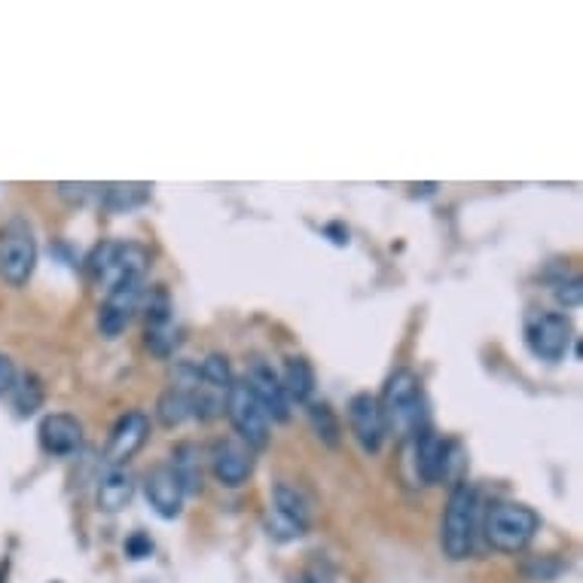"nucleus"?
Masks as SVG:
<instances>
[{
  "instance_id": "nucleus-1",
  "label": "nucleus",
  "mask_w": 583,
  "mask_h": 583,
  "mask_svg": "<svg viewBox=\"0 0 583 583\" xmlns=\"http://www.w3.org/2000/svg\"><path fill=\"white\" fill-rule=\"evenodd\" d=\"M379 409H382V419H385V431L416 438L421 428H428L419 376L409 373V370L391 373V379L385 382V394L379 401Z\"/></svg>"
},
{
  "instance_id": "nucleus-2",
  "label": "nucleus",
  "mask_w": 583,
  "mask_h": 583,
  "mask_svg": "<svg viewBox=\"0 0 583 583\" xmlns=\"http://www.w3.org/2000/svg\"><path fill=\"white\" fill-rule=\"evenodd\" d=\"M477 489L470 486L468 480H458L449 492L446 502V514H443V525H440V544L443 553L461 562L473 553L477 544Z\"/></svg>"
},
{
  "instance_id": "nucleus-3",
  "label": "nucleus",
  "mask_w": 583,
  "mask_h": 583,
  "mask_svg": "<svg viewBox=\"0 0 583 583\" xmlns=\"http://www.w3.org/2000/svg\"><path fill=\"white\" fill-rule=\"evenodd\" d=\"M541 529V517L532 507L517 502L492 504L486 514V541L498 553H522L535 541Z\"/></svg>"
},
{
  "instance_id": "nucleus-4",
  "label": "nucleus",
  "mask_w": 583,
  "mask_h": 583,
  "mask_svg": "<svg viewBox=\"0 0 583 583\" xmlns=\"http://www.w3.org/2000/svg\"><path fill=\"white\" fill-rule=\"evenodd\" d=\"M37 266V239L25 217H13L0 229V278L10 288H25Z\"/></svg>"
},
{
  "instance_id": "nucleus-5",
  "label": "nucleus",
  "mask_w": 583,
  "mask_h": 583,
  "mask_svg": "<svg viewBox=\"0 0 583 583\" xmlns=\"http://www.w3.org/2000/svg\"><path fill=\"white\" fill-rule=\"evenodd\" d=\"M147 263H150V254L141 244L101 242L86 259V269H89V278L96 284H104L111 291L114 284L126 281V278H144Z\"/></svg>"
},
{
  "instance_id": "nucleus-6",
  "label": "nucleus",
  "mask_w": 583,
  "mask_h": 583,
  "mask_svg": "<svg viewBox=\"0 0 583 583\" xmlns=\"http://www.w3.org/2000/svg\"><path fill=\"white\" fill-rule=\"evenodd\" d=\"M224 409H227L229 421L239 431L244 446H251V449H266L269 446V419H266L263 406L257 404V397L251 394L244 379H232Z\"/></svg>"
},
{
  "instance_id": "nucleus-7",
  "label": "nucleus",
  "mask_w": 583,
  "mask_h": 583,
  "mask_svg": "<svg viewBox=\"0 0 583 583\" xmlns=\"http://www.w3.org/2000/svg\"><path fill=\"white\" fill-rule=\"evenodd\" d=\"M141 300H144V278H126V281L114 284L104 296V303H101V312H98L101 333L116 340L131 325Z\"/></svg>"
},
{
  "instance_id": "nucleus-8",
  "label": "nucleus",
  "mask_w": 583,
  "mask_h": 583,
  "mask_svg": "<svg viewBox=\"0 0 583 583\" xmlns=\"http://www.w3.org/2000/svg\"><path fill=\"white\" fill-rule=\"evenodd\" d=\"M574 342V330H571V321L562 312H541L537 318H532L529 325V345L541 360H562L568 355Z\"/></svg>"
},
{
  "instance_id": "nucleus-9",
  "label": "nucleus",
  "mask_w": 583,
  "mask_h": 583,
  "mask_svg": "<svg viewBox=\"0 0 583 583\" xmlns=\"http://www.w3.org/2000/svg\"><path fill=\"white\" fill-rule=\"evenodd\" d=\"M348 424H352V434L360 443L364 453H379L382 443H385V419H382V409H379V397L360 391L348 401Z\"/></svg>"
},
{
  "instance_id": "nucleus-10",
  "label": "nucleus",
  "mask_w": 583,
  "mask_h": 583,
  "mask_svg": "<svg viewBox=\"0 0 583 583\" xmlns=\"http://www.w3.org/2000/svg\"><path fill=\"white\" fill-rule=\"evenodd\" d=\"M244 382H248L251 394L257 397V404L263 406L266 419L288 421V416H291V409H288L291 401H288V394H284V389H281V376L273 370V364H266V360H254V364L248 367Z\"/></svg>"
},
{
  "instance_id": "nucleus-11",
  "label": "nucleus",
  "mask_w": 583,
  "mask_h": 583,
  "mask_svg": "<svg viewBox=\"0 0 583 583\" xmlns=\"http://www.w3.org/2000/svg\"><path fill=\"white\" fill-rule=\"evenodd\" d=\"M144 495L156 517L175 519L183 510V495L187 492H183V483H180V477L172 465H156L153 470H147Z\"/></svg>"
},
{
  "instance_id": "nucleus-12",
  "label": "nucleus",
  "mask_w": 583,
  "mask_h": 583,
  "mask_svg": "<svg viewBox=\"0 0 583 583\" xmlns=\"http://www.w3.org/2000/svg\"><path fill=\"white\" fill-rule=\"evenodd\" d=\"M178 345V327H175V308L163 288H156L147 308V348L153 355L168 357Z\"/></svg>"
},
{
  "instance_id": "nucleus-13",
  "label": "nucleus",
  "mask_w": 583,
  "mask_h": 583,
  "mask_svg": "<svg viewBox=\"0 0 583 583\" xmlns=\"http://www.w3.org/2000/svg\"><path fill=\"white\" fill-rule=\"evenodd\" d=\"M147 438H150V419H147L144 413H138V409H135V413H126V416L114 424V431H111L107 449H104V461H107L111 468H123L131 455L144 446Z\"/></svg>"
},
{
  "instance_id": "nucleus-14",
  "label": "nucleus",
  "mask_w": 583,
  "mask_h": 583,
  "mask_svg": "<svg viewBox=\"0 0 583 583\" xmlns=\"http://www.w3.org/2000/svg\"><path fill=\"white\" fill-rule=\"evenodd\" d=\"M40 449L55 458H67L83 449V424L71 413H49L47 419L37 428Z\"/></svg>"
},
{
  "instance_id": "nucleus-15",
  "label": "nucleus",
  "mask_w": 583,
  "mask_h": 583,
  "mask_svg": "<svg viewBox=\"0 0 583 583\" xmlns=\"http://www.w3.org/2000/svg\"><path fill=\"white\" fill-rule=\"evenodd\" d=\"M455 443L438 438V434L431 431V424L421 428L419 434H416V470H419L421 483H428V486L440 483V480L449 473Z\"/></svg>"
},
{
  "instance_id": "nucleus-16",
  "label": "nucleus",
  "mask_w": 583,
  "mask_h": 583,
  "mask_svg": "<svg viewBox=\"0 0 583 583\" xmlns=\"http://www.w3.org/2000/svg\"><path fill=\"white\" fill-rule=\"evenodd\" d=\"M211 470L214 477L229 489H239L248 483V477L254 473V455H251V446L244 443H217L214 453H211Z\"/></svg>"
},
{
  "instance_id": "nucleus-17",
  "label": "nucleus",
  "mask_w": 583,
  "mask_h": 583,
  "mask_svg": "<svg viewBox=\"0 0 583 583\" xmlns=\"http://www.w3.org/2000/svg\"><path fill=\"white\" fill-rule=\"evenodd\" d=\"M135 498V477L126 468H107V473L98 483V507L104 514L126 510Z\"/></svg>"
},
{
  "instance_id": "nucleus-18",
  "label": "nucleus",
  "mask_w": 583,
  "mask_h": 583,
  "mask_svg": "<svg viewBox=\"0 0 583 583\" xmlns=\"http://www.w3.org/2000/svg\"><path fill=\"white\" fill-rule=\"evenodd\" d=\"M281 389L293 404H308L312 391H315V370L306 357H288L284 376H281Z\"/></svg>"
},
{
  "instance_id": "nucleus-19",
  "label": "nucleus",
  "mask_w": 583,
  "mask_h": 583,
  "mask_svg": "<svg viewBox=\"0 0 583 583\" xmlns=\"http://www.w3.org/2000/svg\"><path fill=\"white\" fill-rule=\"evenodd\" d=\"M150 183H107L101 187V202L111 211H131L141 208L150 199Z\"/></svg>"
},
{
  "instance_id": "nucleus-20",
  "label": "nucleus",
  "mask_w": 583,
  "mask_h": 583,
  "mask_svg": "<svg viewBox=\"0 0 583 583\" xmlns=\"http://www.w3.org/2000/svg\"><path fill=\"white\" fill-rule=\"evenodd\" d=\"M273 510L276 514H281V517L293 519L296 525H303V529H308V519H312V507H308V502L296 492L293 486H288V483H278L276 492H273Z\"/></svg>"
},
{
  "instance_id": "nucleus-21",
  "label": "nucleus",
  "mask_w": 583,
  "mask_h": 583,
  "mask_svg": "<svg viewBox=\"0 0 583 583\" xmlns=\"http://www.w3.org/2000/svg\"><path fill=\"white\" fill-rule=\"evenodd\" d=\"M172 468L183 483V492H202V468H199V458H195L193 443H183L172 455Z\"/></svg>"
},
{
  "instance_id": "nucleus-22",
  "label": "nucleus",
  "mask_w": 583,
  "mask_h": 583,
  "mask_svg": "<svg viewBox=\"0 0 583 583\" xmlns=\"http://www.w3.org/2000/svg\"><path fill=\"white\" fill-rule=\"evenodd\" d=\"M308 419H312V428L315 434L321 438V443H327L330 449H337L342 443V424L337 419V413L330 409V404H312L308 406Z\"/></svg>"
},
{
  "instance_id": "nucleus-23",
  "label": "nucleus",
  "mask_w": 583,
  "mask_h": 583,
  "mask_svg": "<svg viewBox=\"0 0 583 583\" xmlns=\"http://www.w3.org/2000/svg\"><path fill=\"white\" fill-rule=\"evenodd\" d=\"M195 376L202 385H208L214 391H224L227 394L232 385V370H229V360L224 355H211L202 360V367H195Z\"/></svg>"
},
{
  "instance_id": "nucleus-24",
  "label": "nucleus",
  "mask_w": 583,
  "mask_h": 583,
  "mask_svg": "<svg viewBox=\"0 0 583 583\" xmlns=\"http://www.w3.org/2000/svg\"><path fill=\"white\" fill-rule=\"evenodd\" d=\"M13 404H16L18 416H34L40 404H43V385H40V379L37 376H25L22 382L13 385Z\"/></svg>"
},
{
  "instance_id": "nucleus-25",
  "label": "nucleus",
  "mask_w": 583,
  "mask_h": 583,
  "mask_svg": "<svg viewBox=\"0 0 583 583\" xmlns=\"http://www.w3.org/2000/svg\"><path fill=\"white\" fill-rule=\"evenodd\" d=\"M562 571H566V562L556 559V556H537V559H529V562L522 566V574L532 583H550L556 581Z\"/></svg>"
},
{
  "instance_id": "nucleus-26",
  "label": "nucleus",
  "mask_w": 583,
  "mask_h": 583,
  "mask_svg": "<svg viewBox=\"0 0 583 583\" xmlns=\"http://www.w3.org/2000/svg\"><path fill=\"white\" fill-rule=\"evenodd\" d=\"M266 532H269L273 541H281V544H284V541H296V537L306 535V529H303V525H296L293 519L281 517V514H276V510L266 517Z\"/></svg>"
},
{
  "instance_id": "nucleus-27",
  "label": "nucleus",
  "mask_w": 583,
  "mask_h": 583,
  "mask_svg": "<svg viewBox=\"0 0 583 583\" xmlns=\"http://www.w3.org/2000/svg\"><path fill=\"white\" fill-rule=\"evenodd\" d=\"M126 553H129V559L141 562L147 556H153V541L147 532H135V535L126 537Z\"/></svg>"
},
{
  "instance_id": "nucleus-28",
  "label": "nucleus",
  "mask_w": 583,
  "mask_h": 583,
  "mask_svg": "<svg viewBox=\"0 0 583 583\" xmlns=\"http://www.w3.org/2000/svg\"><path fill=\"white\" fill-rule=\"evenodd\" d=\"M581 278H571V281H562V284L556 288V300L566 308H578L581 306Z\"/></svg>"
},
{
  "instance_id": "nucleus-29",
  "label": "nucleus",
  "mask_w": 583,
  "mask_h": 583,
  "mask_svg": "<svg viewBox=\"0 0 583 583\" xmlns=\"http://www.w3.org/2000/svg\"><path fill=\"white\" fill-rule=\"evenodd\" d=\"M16 385V367H13V360L7 355H0V397L3 394H10Z\"/></svg>"
},
{
  "instance_id": "nucleus-30",
  "label": "nucleus",
  "mask_w": 583,
  "mask_h": 583,
  "mask_svg": "<svg viewBox=\"0 0 583 583\" xmlns=\"http://www.w3.org/2000/svg\"><path fill=\"white\" fill-rule=\"evenodd\" d=\"M327 232H330V236H337V239H333V242H337V244H348V229L327 227Z\"/></svg>"
},
{
  "instance_id": "nucleus-31",
  "label": "nucleus",
  "mask_w": 583,
  "mask_h": 583,
  "mask_svg": "<svg viewBox=\"0 0 583 583\" xmlns=\"http://www.w3.org/2000/svg\"><path fill=\"white\" fill-rule=\"evenodd\" d=\"M293 583H330L327 578H321V574H315V571H308V574H303V578H296Z\"/></svg>"
},
{
  "instance_id": "nucleus-32",
  "label": "nucleus",
  "mask_w": 583,
  "mask_h": 583,
  "mask_svg": "<svg viewBox=\"0 0 583 583\" xmlns=\"http://www.w3.org/2000/svg\"><path fill=\"white\" fill-rule=\"evenodd\" d=\"M138 583H153V581H138Z\"/></svg>"
}]
</instances>
